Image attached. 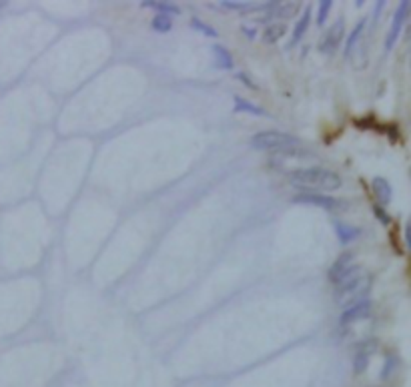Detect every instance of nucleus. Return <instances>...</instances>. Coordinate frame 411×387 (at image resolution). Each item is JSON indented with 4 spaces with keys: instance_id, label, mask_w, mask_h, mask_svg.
Masks as SVG:
<instances>
[{
    "instance_id": "f257e3e1",
    "label": "nucleus",
    "mask_w": 411,
    "mask_h": 387,
    "mask_svg": "<svg viewBox=\"0 0 411 387\" xmlns=\"http://www.w3.org/2000/svg\"><path fill=\"white\" fill-rule=\"evenodd\" d=\"M370 291V273L363 267L355 265L339 283H335V301L345 309V307L355 305V303L367 299Z\"/></svg>"
},
{
    "instance_id": "f03ea898",
    "label": "nucleus",
    "mask_w": 411,
    "mask_h": 387,
    "mask_svg": "<svg viewBox=\"0 0 411 387\" xmlns=\"http://www.w3.org/2000/svg\"><path fill=\"white\" fill-rule=\"evenodd\" d=\"M289 181L295 187L311 191V193H319V191L331 193L341 187V177L335 171L321 169V167L297 169V171L289 173Z\"/></svg>"
},
{
    "instance_id": "7ed1b4c3",
    "label": "nucleus",
    "mask_w": 411,
    "mask_h": 387,
    "mask_svg": "<svg viewBox=\"0 0 411 387\" xmlns=\"http://www.w3.org/2000/svg\"><path fill=\"white\" fill-rule=\"evenodd\" d=\"M249 144L255 151H277V153H291V151H299L301 141L289 133L281 131H261L257 135L251 137Z\"/></svg>"
},
{
    "instance_id": "20e7f679",
    "label": "nucleus",
    "mask_w": 411,
    "mask_h": 387,
    "mask_svg": "<svg viewBox=\"0 0 411 387\" xmlns=\"http://www.w3.org/2000/svg\"><path fill=\"white\" fill-rule=\"evenodd\" d=\"M293 203L301 205H315V207H323L327 211H333L339 207V201L335 197H329L323 193H311V191H301L293 197Z\"/></svg>"
},
{
    "instance_id": "39448f33",
    "label": "nucleus",
    "mask_w": 411,
    "mask_h": 387,
    "mask_svg": "<svg viewBox=\"0 0 411 387\" xmlns=\"http://www.w3.org/2000/svg\"><path fill=\"white\" fill-rule=\"evenodd\" d=\"M343 37H345V24L339 19L335 24H331V28L325 32L323 41L319 44V50H321L323 55H333V53L337 50V46L343 41Z\"/></svg>"
},
{
    "instance_id": "423d86ee",
    "label": "nucleus",
    "mask_w": 411,
    "mask_h": 387,
    "mask_svg": "<svg viewBox=\"0 0 411 387\" xmlns=\"http://www.w3.org/2000/svg\"><path fill=\"white\" fill-rule=\"evenodd\" d=\"M371 309H373V303H371L370 299H363V301H359V303H355V305L345 307V311L341 313L339 325L350 327L351 323H355V321H361V319L370 317Z\"/></svg>"
},
{
    "instance_id": "0eeeda50",
    "label": "nucleus",
    "mask_w": 411,
    "mask_h": 387,
    "mask_svg": "<svg viewBox=\"0 0 411 387\" xmlns=\"http://www.w3.org/2000/svg\"><path fill=\"white\" fill-rule=\"evenodd\" d=\"M408 15H410V2L403 0V2H399V6H397V10H395V17H393L390 32H388V41H385V50H391V48H393V44L397 41L399 32H401V26H403V22L408 19Z\"/></svg>"
},
{
    "instance_id": "6e6552de",
    "label": "nucleus",
    "mask_w": 411,
    "mask_h": 387,
    "mask_svg": "<svg viewBox=\"0 0 411 387\" xmlns=\"http://www.w3.org/2000/svg\"><path fill=\"white\" fill-rule=\"evenodd\" d=\"M353 267H355L353 265V253H343V255L337 257V261H335L333 265L329 267L327 279L331 283H339Z\"/></svg>"
},
{
    "instance_id": "1a4fd4ad",
    "label": "nucleus",
    "mask_w": 411,
    "mask_h": 387,
    "mask_svg": "<svg viewBox=\"0 0 411 387\" xmlns=\"http://www.w3.org/2000/svg\"><path fill=\"white\" fill-rule=\"evenodd\" d=\"M371 189H373V195L377 197L379 203H390L391 195H393V189H391V185L388 183V179L375 177V179L371 181Z\"/></svg>"
},
{
    "instance_id": "9d476101",
    "label": "nucleus",
    "mask_w": 411,
    "mask_h": 387,
    "mask_svg": "<svg viewBox=\"0 0 411 387\" xmlns=\"http://www.w3.org/2000/svg\"><path fill=\"white\" fill-rule=\"evenodd\" d=\"M373 349H375L373 341H367V343H363V346L357 349V353H355V373H363L367 369Z\"/></svg>"
},
{
    "instance_id": "9b49d317",
    "label": "nucleus",
    "mask_w": 411,
    "mask_h": 387,
    "mask_svg": "<svg viewBox=\"0 0 411 387\" xmlns=\"http://www.w3.org/2000/svg\"><path fill=\"white\" fill-rule=\"evenodd\" d=\"M297 12V4L295 2H271L269 4V15L271 17H277V19H289Z\"/></svg>"
},
{
    "instance_id": "f8f14e48",
    "label": "nucleus",
    "mask_w": 411,
    "mask_h": 387,
    "mask_svg": "<svg viewBox=\"0 0 411 387\" xmlns=\"http://www.w3.org/2000/svg\"><path fill=\"white\" fill-rule=\"evenodd\" d=\"M213 57H215V62L219 64V68H223V70H233L235 62H233V57H231V53L227 50L225 46L215 44V46H213Z\"/></svg>"
},
{
    "instance_id": "ddd939ff",
    "label": "nucleus",
    "mask_w": 411,
    "mask_h": 387,
    "mask_svg": "<svg viewBox=\"0 0 411 387\" xmlns=\"http://www.w3.org/2000/svg\"><path fill=\"white\" fill-rule=\"evenodd\" d=\"M309 21H311V10H309V8H305V12L301 15L299 22L295 24V30H293V39H291V46H293V44H297V42H299L301 39H303V37H305V32H307V28H309Z\"/></svg>"
},
{
    "instance_id": "4468645a",
    "label": "nucleus",
    "mask_w": 411,
    "mask_h": 387,
    "mask_svg": "<svg viewBox=\"0 0 411 387\" xmlns=\"http://www.w3.org/2000/svg\"><path fill=\"white\" fill-rule=\"evenodd\" d=\"M335 233H337V237H339V241H341V243L350 245L351 241L359 235V229L345 223H335Z\"/></svg>"
},
{
    "instance_id": "2eb2a0df",
    "label": "nucleus",
    "mask_w": 411,
    "mask_h": 387,
    "mask_svg": "<svg viewBox=\"0 0 411 387\" xmlns=\"http://www.w3.org/2000/svg\"><path fill=\"white\" fill-rule=\"evenodd\" d=\"M285 32H287V26L281 24V22H275V24L267 26V30L263 35V41L267 42V44H273V42L281 41L285 37Z\"/></svg>"
},
{
    "instance_id": "dca6fc26",
    "label": "nucleus",
    "mask_w": 411,
    "mask_h": 387,
    "mask_svg": "<svg viewBox=\"0 0 411 387\" xmlns=\"http://www.w3.org/2000/svg\"><path fill=\"white\" fill-rule=\"evenodd\" d=\"M235 113H249V115H257V117H263V108L253 104V102L245 101L241 97H235Z\"/></svg>"
},
{
    "instance_id": "f3484780",
    "label": "nucleus",
    "mask_w": 411,
    "mask_h": 387,
    "mask_svg": "<svg viewBox=\"0 0 411 387\" xmlns=\"http://www.w3.org/2000/svg\"><path fill=\"white\" fill-rule=\"evenodd\" d=\"M365 21H359L357 22V26L351 30L350 39H347V44H345V55H351L353 53V48L357 46V42L361 41V37H363V32H365Z\"/></svg>"
},
{
    "instance_id": "a211bd4d",
    "label": "nucleus",
    "mask_w": 411,
    "mask_h": 387,
    "mask_svg": "<svg viewBox=\"0 0 411 387\" xmlns=\"http://www.w3.org/2000/svg\"><path fill=\"white\" fill-rule=\"evenodd\" d=\"M143 6L155 8V10H159V15H166V17H171V15H179V12H181V10H179V6H177V4H173V2H143Z\"/></svg>"
},
{
    "instance_id": "6ab92c4d",
    "label": "nucleus",
    "mask_w": 411,
    "mask_h": 387,
    "mask_svg": "<svg viewBox=\"0 0 411 387\" xmlns=\"http://www.w3.org/2000/svg\"><path fill=\"white\" fill-rule=\"evenodd\" d=\"M151 26L157 30V32H171V28H173V21H171V17H166V15H157L153 22H151Z\"/></svg>"
},
{
    "instance_id": "aec40b11",
    "label": "nucleus",
    "mask_w": 411,
    "mask_h": 387,
    "mask_svg": "<svg viewBox=\"0 0 411 387\" xmlns=\"http://www.w3.org/2000/svg\"><path fill=\"white\" fill-rule=\"evenodd\" d=\"M331 8H333V2H331V0H323V2H319V10H317V24H325V21H327V15L331 12Z\"/></svg>"
},
{
    "instance_id": "412c9836",
    "label": "nucleus",
    "mask_w": 411,
    "mask_h": 387,
    "mask_svg": "<svg viewBox=\"0 0 411 387\" xmlns=\"http://www.w3.org/2000/svg\"><path fill=\"white\" fill-rule=\"evenodd\" d=\"M191 26H193L195 30H199V32L207 35V37H211V39H215V37H217V30H215V28H211V26L205 24V22H201L199 19H193V21H191Z\"/></svg>"
},
{
    "instance_id": "4be33fe9",
    "label": "nucleus",
    "mask_w": 411,
    "mask_h": 387,
    "mask_svg": "<svg viewBox=\"0 0 411 387\" xmlns=\"http://www.w3.org/2000/svg\"><path fill=\"white\" fill-rule=\"evenodd\" d=\"M225 8H235V10H243L247 8V2H221Z\"/></svg>"
},
{
    "instance_id": "5701e85b",
    "label": "nucleus",
    "mask_w": 411,
    "mask_h": 387,
    "mask_svg": "<svg viewBox=\"0 0 411 387\" xmlns=\"http://www.w3.org/2000/svg\"><path fill=\"white\" fill-rule=\"evenodd\" d=\"M375 217L381 219V223H390V217L385 215V211L381 207H375Z\"/></svg>"
},
{
    "instance_id": "b1692460",
    "label": "nucleus",
    "mask_w": 411,
    "mask_h": 387,
    "mask_svg": "<svg viewBox=\"0 0 411 387\" xmlns=\"http://www.w3.org/2000/svg\"><path fill=\"white\" fill-rule=\"evenodd\" d=\"M243 32L247 35V39H255V28H249V26H243Z\"/></svg>"
},
{
    "instance_id": "393cba45",
    "label": "nucleus",
    "mask_w": 411,
    "mask_h": 387,
    "mask_svg": "<svg viewBox=\"0 0 411 387\" xmlns=\"http://www.w3.org/2000/svg\"><path fill=\"white\" fill-rule=\"evenodd\" d=\"M239 79H241L243 82H247L245 86H249V88H257V84H253V81H249L245 75H239Z\"/></svg>"
}]
</instances>
